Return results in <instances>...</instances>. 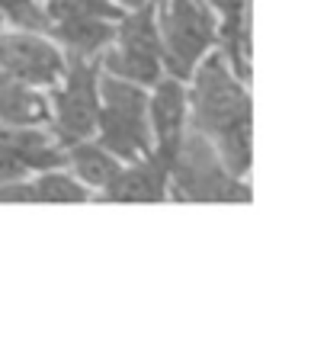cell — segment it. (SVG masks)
Masks as SVG:
<instances>
[{"mask_svg":"<svg viewBox=\"0 0 327 353\" xmlns=\"http://www.w3.org/2000/svg\"><path fill=\"white\" fill-rule=\"evenodd\" d=\"M65 168L84 186H90L94 193H100L112 176L119 174L122 161L116 158V154H109L96 139H81L65 148Z\"/></svg>","mask_w":327,"mask_h":353,"instance_id":"cell-13","label":"cell"},{"mask_svg":"<svg viewBox=\"0 0 327 353\" xmlns=\"http://www.w3.org/2000/svg\"><path fill=\"white\" fill-rule=\"evenodd\" d=\"M0 71L17 77L19 84L48 90L65 74V52L48 32L0 26Z\"/></svg>","mask_w":327,"mask_h":353,"instance_id":"cell-7","label":"cell"},{"mask_svg":"<svg viewBox=\"0 0 327 353\" xmlns=\"http://www.w3.org/2000/svg\"><path fill=\"white\" fill-rule=\"evenodd\" d=\"M0 17L17 29L48 32V13L39 0H0Z\"/></svg>","mask_w":327,"mask_h":353,"instance_id":"cell-14","label":"cell"},{"mask_svg":"<svg viewBox=\"0 0 327 353\" xmlns=\"http://www.w3.org/2000/svg\"><path fill=\"white\" fill-rule=\"evenodd\" d=\"M122 10H135V7H141V3H148V0H116Z\"/></svg>","mask_w":327,"mask_h":353,"instance_id":"cell-15","label":"cell"},{"mask_svg":"<svg viewBox=\"0 0 327 353\" xmlns=\"http://www.w3.org/2000/svg\"><path fill=\"white\" fill-rule=\"evenodd\" d=\"M90 199L94 190L65 168L39 170L0 186V203H90Z\"/></svg>","mask_w":327,"mask_h":353,"instance_id":"cell-11","label":"cell"},{"mask_svg":"<svg viewBox=\"0 0 327 353\" xmlns=\"http://www.w3.org/2000/svg\"><path fill=\"white\" fill-rule=\"evenodd\" d=\"M148 125H151V151L164 164L173 161L180 141L189 129L187 110V81L160 74L148 90Z\"/></svg>","mask_w":327,"mask_h":353,"instance_id":"cell-8","label":"cell"},{"mask_svg":"<svg viewBox=\"0 0 327 353\" xmlns=\"http://www.w3.org/2000/svg\"><path fill=\"white\" fill-rule=\"evenodd\" d=\"M94 139L122 164L151 154L148 87L100 71V112Z\"/></svg>","mask_w":327,"mask_h":353,"instance_id":"cell-3","label":"cell"},{"mask_svg":"<svg viewBox=\"0 0 327 353\" xmlns=\"http://www.w3.org/2000/svg\"><path fill=\"white\" fill-rule=\"evenodd\" d=\"M170 196L183 203H251L247 176L224 168L206 135L187 129L177 154L170 161Z\"/></svg>","mask_w":327,"mask_h":353,"instance_id":"cell-2","label":"cell"},{"mask_svg":"<svg viewBox=\"0 0 327 353\" xmlns=\"http://www.w3.org/2000/svg\"><path fill=\"white\" fill-rule=\"evenodd\" d=\"M39 3H42V7H45V13H48V10L61 7V3H67V0H39Z\"/></svg>","mask_w":327,"mask_h":353,"instance_id":"cell-16","label":"cell"},{"mask_svg":"<svg viewBox=\"0 0 327 353\" xmlns=\"http://www.w3.org/2000/svg\"><path fill=\"white\" fill-rule=\"evenodd\" d=\"M189 129L206 135L224 168L238 176L251 174V93L247 81L234 74L222 48H212L187 81Z\"/></svg>","mask_w":327,"mask_h":353,"instance_id":"cell-1","label":"cell"},{"mask_svg":"<svg viewBox=\"0 0 327 353\" xmlns=\"http://www.w3.org/2000/svg\"><path fill=\"white\" fill-rule=\"evenodd\" d=\"M100 71L116 74L122 81H131L138 87H151L164 74L154 0L141 3L135 10H125L119 17L116 36L100 55Z\"/></svg>","mask_w":327,"mask_h":353,"instance_id":"cell-6","label":"cell"},{"mask_svg":"<svg viewBox=\"0 0 327 353\" xmlns=\"http://www.w3.org/2000/svg\"><path fill=\"white\" fill-rule=\"evenodd\" d=\"M164 74L189 81L193 68L215 48L218 17L206 0H154Z\"/></svg>","mask_w":327,"mask_h":353,"instance_id":"cell-4","label":"cell"},{"mask_svg":"<svg viewBox=\"0 0 327 353\" xmlns=\"http://www.w3.org/2000/svg\"><path fill=\"white\" fill-rule=\"evenodd\" d=\"M170 196V164L151 151L138 161L122 164L119 174L100 190L106 203H164Z\"/></svg>","mask_w":327,"mask_h":353,"instance_id":"cell-10","label":"cell"},{"mask_svg":"<svg viewBox=\"0 0 327 353\" xmlns=\"http://www.w3.org/2000/svg\"><path fill=\"white\" fill-rule=\"evenodd\" d=\"M48 129L61 145L94 139L100 112V61L65 58V74L45 90Z\"/></svg>","mask_w":327,"mask_h":353,"instance_id":"cell-5","label":"cell"},{"mask_svg":"<svg viewBox=\"0 0 327 353\" xmlns=\"http://www.w3.org/2000/svg\"><path fill=\"white\" fill-rule=\"evenodd\" d=\"M116 23L119 19H106L87 10H67L48 19V36L58 42L65 58H90L100 61L103 48L116 36Z\"/></svg>","mask_w":327,"mask_h":353,"instance_id":"cell-9","label":"cell"},{"mask_svg":"<svg viewBox=\"0 0 327 353\" xmlns=\"http://www.w3.org/2000/svg\"><path fill=\"white\" fill-rule=\"evenodd\" d=\"M0 125H48L45 90L19 84L0 71Z\"/></svg>","mask_w":327,"mask_h":353,"instance_id":"cell-12","label":"cell"},{"mask_svg":"<svg viewBox=\"0 0 327 353\" xmlns=\"http://www.w3.org/2000/svg\"><path fill=\"white\" fill-rule=\"evenodd\" d=\"M0 26H3V17H0Z\"/></svg>","mask_w":327,"mask_h":353,"instance_id":"cell-17","label":"cell"}]
</instances>
